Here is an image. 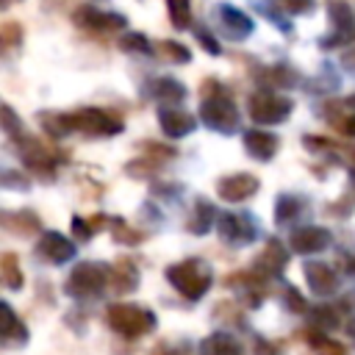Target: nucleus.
I'll return each mask as SVG.
<instances>
[{"label":"nucleus","instance_id":"nucleus-1","mask_svg":"<svg viewBox=\"0 0 355 355\" xmlns=\"http://www.w3.org/2000/svg\"><path fill=\"white\" fill-rule=\"evenodd\" d=\"M200 122L219 133L239 130V108L230 100V94L211 78L202 86V103H200Z\"/></svg>","mask_w":355,"mask_h":355},{"label":"nucleus","instance_id":"nucleus-2","mask_svg":"<svg viewBox=\"0 0 355 355\" xmlns=\"http://www.w3.org/2000/svg\"><path fill=\"white\" fill-rule=\"evenodd\" d=\"M166 280L180 297H186L189 302H197L208 294L214 283V269L202 258H186L180 263L166 266Z\"/></svg>","mask_w":355,"mask_h":355},{"label":"nucleus","instance_id":"nucleus-3","mask_svg":"<svg viewBox=\"0 0 355 355\" xmlns=\"http://www.w3.org/2000/svg\"><path fill=\"white\" fill-rule=\"evenodd\" d=\"M105 322L114 333H119L122 338H141L147 333L155 330L158 319L150 308L144 305H133V302H114L105 308Z\"/></svg>","mask_w":355,"mask_h":355},{"label":"nucleus","instance_id":"nucleus-4","mask_svg":"<svg viewBox=\"0 0 355 355\" xmlns=\"http://www.w3.org/2000/svg\"><path fill=\"white\" fill-rule=\"evenodd\" d=\"M108 272L111 266L100 263V261H83L78 266H72L64 291L75 300H94L108 288Z\"/></svg>","mask_w":355,"mask_h":355},{"label":"nucleus","instance_id":"nucleus-5","mask_svg":"<svg viewBox=\"0 0 355 355\" xmlns=\"http://www.w3.org/2000/svg\"><path fill=\"white\" fill-rule=\"evenodd\" d=\"M247 111H250V119L258 122V125H280L294 111V100H288L283 94H275L269 89H261L250 97Z\"/></svg>","mask_w":355,"mask_h":355},{"label":"nucleus","instance_id":"nucleus-6","mask_svg":"<svg viewBox=\"0 0 355 355\" xmlns=\"http://www.w3.org/2000/svg\"><path fill=\"white\" fill-rule=\"evenodd\" d=\"M69 122H72V130H80L86 136H116L125 128L122 116H116L111 111H103V108H80V111H72L69 114Z\"/></svg>","mask_w":355,"mask_h":355},{"label":"nucleus","instance_id":"nucleus-7","mask_svg":"<svg viewBox=\"0 0 355 355\" xmlns=\"http://www.w3.org/2000/svg\"><path fill=\"white\" fill-rule=\"evenodd\" d=\"M17 144H19V158H22V164H25L28 169L39 172V175H53V169L64 161V153L47 147L44 141H39V139H33V136H19Z\"/></svg>","mask_w":355,"mask_h":355},{"label":"nucleus","instance_id":"nucleus-8","mask_svg":"<svg viewBox=\"0 0 355 355\" xmlns=\"http://www.w3.org/2000/svg\"><path fill=\"white\" fill-rule=\"evenodd\" d=\"M216 230H219V239L227 241L230 247H241V244H250L255 241L258 236V222L252 214H219L216 219Z\"/></svg>","mask_w":355,"mask_h":355},{"label":"nucleus","instance_id":"nucleus-9","mask_svg":"<svg viewBox=\"0 0 355 355\" xmlns=\"http://www.w3.org/2000/svg\"><path fill=\"white\" fill-rule=\"evenodd\" d=\"M286 263H288V247L280 239L269 236L266 239V247L252 258V266L250 269H255L261 277L269 280V277H280L283 269H286Z\"/></svg>","mask_w":355,"mask_h":355},{"label":"nucleus","instance_id":"nucleus-10","mask_svg":"<svg viewBox=\"0 0 355 355\" xmlns=\"http://www.w3.org/2000/svg\"><path fill=\"white\" fill-rule=\"evenodd\" d=\"M330 19H333V33L319 42L322 50H330V47H341V44L355 42V14H352L349 6L333 3L330 6Z\"/></svg>","mask_w":355,"mask_h":355},{"label":"nucleus","instance_id":"nucleus-11","mask_svg":"<svg viewBox=\"0 0 355 355\" xmlns=\"http://www.w3.org/2000/svg\"><path fill=\"white\" fill-rule=\"evenodd\" d=\"M258 189H261V183H258V178L252 172H236V175H225V178L216 180V194L225 202H244Z\"/></svg>","mask_w":355,"mask_h":355},{"label":"nucleus","instance_id":"nucleus-12","mask_svg":"<svg viewBox=\"0 0 355 355\" xmlns=\"http://www.w3.org/2000/svg\"><path fill=\"white\" fill-rule=\"evenodd\" d=\"M333 244V233L327 227H319V225H302L297 227L291 236H288V247L300 255H313V252H322Z\"/></svg>","mask_w":355,"mask_h":355},{"label":"nucleus","instance_id":"nucleus-13","mask_svg":"<svg viewBox=\"0 0 355 355\" xmlns=\"http://www.w3.org/2000/svg\"><path fill=\"white\" fill-rule=\"evenodd\" d=\"M72 19H75V25L89 28V31H97V33H105V31H122V28L128 25V19H125L122 14L100 11V8H92V6H80V8H75Z\"/></svg>","mask_w":355,"mask_h":355},{"label":"nucleus","instance_id":"nucleus-14","mask_svg":"<svg viewBox=\"0 0 355 355\" xmlns=\"http://www.w3.org/2000/svg\"><path fill=\"white\" fill-rule=\"evenodd\" d=\"M75 252H78V247L64 233H58V230L42 233V239L36 244V255L44 258V261H50V263H67V261L75 258Z\"/></svg>","mask_w":355,"mask_h":355},{"label":"nucleus","instance_id":"nucleus-15","mask_svg":"<svg viewBox=\"0 0 355 355\" xmlns=\"http://www.w3.org/2000/svg\"><path fill=\"white\" fill-rule=\"evenodd\" d=\"M302 275L308 280V288L316 297H330V294L338 291V283H341L338 280V272L330 263H324V261H308L305 269H302Z\"/></svg>","mask_w":355,"mask_h":355},{"label":"nucleus","instance_id":"nucleus-16","mask_svg":"<svg viewBox=\"0 0 355 355\" xmlns=\"http://www.w3.org/2000/svg\"><path fill=\"white\" fill-rule=\"evenodd\" d=\"M227 286H236V291L241 294L244 305H250V308H258L261 300L266 297V277H261L255 269L230 275V277H227Z\"/></svg>","mask_w":355,"mask_h":355},{"label":"nucleus","instance_id":"nucleus-17","mask_svg":"<svg viewBox=\"0 0 355 355\" xmlns=\"http://www.w3.org/2000/svg\"><path fill=\"white\" fill-rule=\"evenodd\" d=\"M158 125H161V130H164L169 139H180V136H189V133L197 128V119H194L189 111L161 105V108H158Z\"/></svg>","mask_w":355,"mask_h":355},{"label":"nucleus","instance_id":"nucleus-18","mask_svg":"<svg viewBox=\"0 0 355 355\" xmlns=\"http://www.w3.org/2000/svg\"><path fill=\"white\" fill-rule=\"evenodd\" d=\"M241 139H244V150H247L255 161H272L275 153H277V147H280V139H277L275 133H269V130H258V128L244 130Z\"/></svg>","mask_w":355,"mask_h":355},{"label":"nucleus","instance_id":"nucleus-19","mask_svg":"<svg viewBox=\"0 0 355 355\" xmlns=\"http://www.w3.org/2000/svg\"><path fill=\"white\" fill-rule=\"evenodd\" d=\"M0 222L6 230H11L14 236H33L42 230V222H39V214L36 211H28V208H19V211H3L0 214Z\"/></svg>","mask_w":355,"mask_h":355},{"label":"nucleus","instance_id":"nucleus-20","mask_svg":"<svg viewBox=\"0 0 355 355\" xmlns=\"http://www.w3.org/2000/svg\"><path fill=\"white\" fill-rule=\"evenodd\" d=\"M219 25H222L225 36H230V39H244V36L252 33V19L244 11H239L227 3L219 6Z\"/></svg>","mask_w":355,"mask_h":355},{"label":"nucleus","instance_id":"nucleus-21","mask_svg":"<svg viewBox=\"0 0 355 355\" xmlns=\"http://www.w3.org/2000/svg\"><path fill=\"white\" fill-rule=\"evenodd\" d=\"M139 286V269L130 261H116L108 272V288L114 294H128Z\"/></svg>","mask_w":355,"mask_h":355},{"label":"nucleus","instance_id":"nucleus-22","mask_svg":"<svg viewBox=\"0 0 355 355\" xmlns=\"http://www.w3.org/2000/svg\"><path fill=\"white\" fill-rule=\"evenodd\" d=\"M219 219V214H216V208L208 202V200H197L194 202V208H191V214H189V222H186V230L189 233H194V236H205L211 227H214V222Z\"/></svg>","mask_w":355,"mask_h":355},{"label":"nucleus","instance_id":"nucleus-23","mask_svg":"<svg viewBox=\"0 0 355 355\" xmlns=\"http://www.w3.org/2000/svg\"><path fill=\"white\" fill-rule=\"evenodd\" d=\"M200 352L202 355H244V347L239 344L236 336L219 330V333H211L208 338H202Z\"/></svg>","mask_w":355,"mask_h":355},{"label":"nucleus","instance_id":"nucleus-24","mask_svg":"<svg viewBox=\"0 0 355 355\" xmlns=\"http://www.w3.org/2000/svg\"><path fill=\"white\" fill-rule=\"evenodd\" d=\"M305 208H308V205H305L302 197H297V194H280L277 202H275V222H277V225L297 222Z\"/></svg>","mask_w":355,"mask_h":355},{"label":"nucleus","instance_id":"nucleus-25","mask_svg":"<svg viewBox=\"0 0 355 355\" xmlns=\"http://www.w3.org/2000/svg\"><path fill=\"white\" fill-rule=\"evenodd\" d=\"M150 94L158 100V103H180L186 97V86L175 78H155L150 83Z\"/></svg>","mask_w":355,"mask_h":355},{"label":"nucleus","instance_id":"nucleus-26","mask_svg":"<svg viewBox=\"0 0 355 355\" xmlns=\"http://www.w3.org/2000/svg\"><path fill=\"white\" fill-rule=\"evenodd\" d=\"M0 311H3V319H6V324H3V344H8V347L25 344V341H28V330H25V324L14 316V308H11L8 302H3Z\"/></svg>","mask_w":355,"mask_h":355},{"label":"nucleus","instance_id":"nucleus-27","mask_svg":"<svg viewBox=\"0 0 355 355\" xmlns=\"http://www.w3.org/2000/svg\"><path fill=\"white\" fill-rule=\"evenodd\" d=\"M111 225V219L105 216V214H94V216H89V219H83V216H72V233H75V239L78 241H89V239H94L103 227H108Z\"/></svg>","mask_w":355,"mask_h":355},{"label":"nucleus","instance_id":"nucleus-28","mask_svg":"<svg viewBox=\"0 0 355 355\" xmlns=\"http://www.w3.org/2000/svg\"><path fill=\"white\" fill-rule=\"evenodd\" d=\"M0 275H3L6 288H11V291H19V288H22V283H25V277H22V266H19V258H17L14 252H3V255H0Z\"/></svg>","mask_w":355,"mask_h":355},{"label":"nucleus","instance_id":"nucleus-29","mask_svg":"<svg viewBox=\"0 0 355 355\" xmlns=\"http://www.w3.org/2000/svg\"><path fill=\"white\" fill-rule=\"evenodd\" d=\"M308 344L313 347V352L316 355H347V347L341 344V341H336V338H330V336H324V330H319V327H313V330H308Z\"/></svg>","mask_w":355,"mask_h":355},{"label":"nucleus","instance_id":"nucleus-30","mask_svg":"<svg viewBox=\"0 0 355 355\" xmlns=\"http://www.w3.org/2000/svg\"><path fill=\"white\" fill-rule=\"evenodd\" d=\"M108 227H111V236H114V241H116V244H139V241H144V239H147V233H144V230L130 227L122 216H114Z\"/></svg>","mask_w":355,"mask_h":355},{"label":"nucleus","instance_id":"nucleus-31","mask_svg":"<svg viewBox=\"0 0 355 355\" xmlns=\"http://www.w3.org/2000/svg\"><path fill=\"white\" fill-rule=\"evenodd\" d=\"M308 313H311V324L319 327V330H324V333H330V330H336V327L341 324L336 308H330V305H316V308H311Z\"/></svg>","mask_w":355,"mask_h":355},{"label":"nucleus","instance_id":"nucleus-32","mask_svg":"<svg viewBox=\"0 0 355 355\" xmlns=\"http://www.w3.org/2000/svg\"><path fill=\"white\" fill-rule=\"evenodd\" d=\"M261 75H263L261 80H263L269 89H286V86H294V83H297V75H294L288 67H269V69H263Z\"/></svg>","mask_w":355,"mask_h":355},{"label":"nucleus","instance_id":"nucleus-33","mask_svg":"<svg viewBox=\"0 0 355 355\" xmlns=\"http://www.w3.org/2000/svg\"><path fill=\"white\" fill-rule=\"evenodd\" d=\"M42 119V128L50 133V136H67L72 130V122H69V114H55V111H47L39 116Z\"/></svg>","mask_w":355,"mask_h":355},{"label":"nucleus","instance_id":"nucleus-34","mask_svg":"<svg viewBox=\"0 0 355 355\" xmlns=\"http://www.w3.org/2000/svg\"><path fill=\"white\" fill-rule=\"evenodd\" d=\"M166 8H169V19L175 28H189L191 25V8H189V0H166Z\"/></svg>","mask_w":355,"mask_h":355},{"label":"nucleus","instance_id":"nucleus-35","mask_svg":"<svg viewBox=\"0 0 355 355\" xmlns=\"http://www.w3.org/2000/svg\"><path fill=\"white\" fill-rule=\"evenodd\" d=\"M155 50H158L166 61H175V64H189V58H191L189 47H183V44H178V42H158Z\"/></svg>","mask_w":355,"mask_h":355},{"label":"nucleus","instance_id":"nucleus-36","mask_svg":"<svg viewBox=\"0 0 355 355\" xmlns=\"http://www.w3.org/2000/svg\"><path fill=\"white\" fill-rule=\"evenodd\" d=\"M0 39H3V47L6 50H11V47H17L19 42H22V25L19 22H3V28H0Z\"/></svg>","mask_w":355,"mask_h":355},{"label":"nucleus","instance_id":"nucleus-37","mask_svg":"<svg viewBox=\"0 0 355 355\" xmlns=\"http://www.w3.org/2000/svg\"><path fill=\"white\" fill-rule=\"evenodd\" d=\"M283 302H286V308L288 311H294V313H305L308 311V302H305V297L288 283V286H283Z\"/></svg>","mask_w":355,"mask_h":355},{"label":"nucleus","instance_id":"nucleus-38","mask_svg":"<svg viewBox=\"0 0 355 355\" xmlns=\"http://www.w3.org/2000/svg\"><path fill=\"white\" fill-rule=\"evenodd\" d=\"M119 47L128 50V53H150V50H153L150 42H147L141 33H125V36L119 39Z\"/></svg>","mask_w":355,"mask_h":355},{"label":"nucleus","instance_id":"nucleus-39","mask_svg":"<svg viewBox=\"0 0 355 355\" xmlns=\"http://www.w3.org/2000/svg\"><path fill=\"white\" fill-rule=\"evenodd\" d=\"M3 130L17 141L19 136H25V130H22V125H19V119H17V114L11 111V105H3Z\"/></svg>","mask_w":355,"mask_h":355},{"label":"nucleus","instance_id":"nucleus-40","mask_svg":"<svg viewBox=\"0 0 355 355\" xmlns=\"http://www.w3.org/2000/svg\"><path fill=\"white\" fill-rule=\"evenodd\" d=\"M141 150H144L150 158H175V155H178L172 147H164V144H155V141H141Z\"/></svg>","mask_w":355,"mask_h":355},{"label":"nucleus","instance_id":"nucleus-41","mask_svg":"<svg viewBox=\"0 0 355 355\" xmlns=\"http://www.w3.org/2000/svg\"><path fill=\"white\" fill-rule=\"evenodd\" d=\"M283 6V11L288 14H308L313 8V0H277Z\"/></svg>","mask_w":355,"mask_h":355},{"label":"nucleus","instance_id":"nucleus-42","mask_svg":"<svg viewBox=\"0 0 355 355\" xmlns=\"http://www.w3.org/2000/svg\"><path fill=\"white\" fill-rule=\"evenodd\" d=\"M197 42H200V44H202V47H205L211 55H219V50H222V47L216 44V39H214L208 31H197Z\"/></svg>","mask_w":355,"mask_h":355},{"label":"nucleus","instance_id":"nucleus-43","mask_svg":"<svg viewBox=\"0 0 355 355\" xmlns=\"http://www.w3.org/2000/svg\"><path fill=\"white\" fill-rule=\"evenodd\" d=\"M255 352H258V355H277V347H275L272 341L258 338V341H255Z\"/></svg>","mask_w":355,"mask_h":355},{"label":"nucleus","instance_id":"nucleus-44","mask_svg":"<svg viewBox=\"0 0 355 355\" xmlns=\"http://www.w3.org/2000/svg\"><path fill=\"white\" fill-rule=\"evenodd\" d=\"M344 67H347V69H355V50H349V53L344 55Z\"/></svg>","mask_w":355,"mask_h":355},{"label":"nucleus","instance_id":"nucleus-45","mask_svg":"<svg viewBox=\"0 0 355 355\" xmlns=\"http://www.w3.org/2000/svg\"><path fill=\"white\" fill-rule=\"evenodd\" d=\"M341 105H344L347 111H355V94H349V97H347V100H344Z\"/></svg>","mask_w":355,"mask_h":355},{"label":"nucleus","instance_id":"nucleus-46","mask_svg":"<svg viewBox=\"0 0 355 355\" xmlns=\"http://www.w3.org/2000/svg\"><path fill=\"white\" fill-rule=\"evenodd\" d=\"M347 333L355 338V319H349V322H347Z\"/></svg>","mask_w":355,"mask_h":355},{"label":"nucleus","instance_id":"nucleus-47","mask_svg":"<svg viewBox=\"0 0 355 355\" xmlns=\"http://www.w3.org/2000/svg\"><path fill=\"white\" fill-rule=\"evenodd\" d=\"M11 3H14V0H0V6H3V8H8Z\"/></svg>","mask_w":355,"mask_h":355}]
</instances>
